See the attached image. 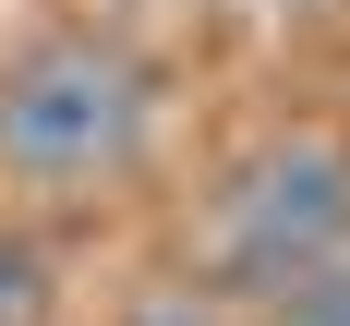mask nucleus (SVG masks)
Here are the masks:
<instances>
[{
	"label": "nucleus",
	"instance_id": "20e7f679",
	"mask_svg": "<svg viewBox=\"0 0 350 326\" xmlns=\"http://www.w3.org/2000/svg\"><path fill=\"white\" fill-rule=\"evenodd\" d=\"M266 326H350V266H326V278L278 290V302H266Z\"/></svg>",
	"mask_w": 350,
	"mask_h": 326
},
{
	"label": "nucleus",
	"instance_id": "39448f33",
	"mask_svg": "<svg viewBox=\"0 0 350 326\" xmlns=\"http://www.w3.org/2000/svg\"><path fill=\"white\" fill-rule=\"evenodd\" d=\"M133 326H217V314H206V290H145Z\"/></svg>",
	"mask_w": 350,
	"mask_h": 326
},
{
	"label": "nucleus",
	"instance_id": "f03ea898",
	"mask_svg": "<svg viewBox=\"0 0 350 326\" xmlns=\"http://www.w3.org/2000/svg\"><path fill=\"white\" fill-rule=\"evenodd\" d=\"M326 266H350V145H326V133L254 145L206 206V290L278 302Z\"/></svg>",
	"mask_w": 350,
	"mask_h": 326
},
{
	"label": "nucleus",
	"instance_id": "7ed1b4c3",
	"mask_svg": "<svg viewBox=\"0 0 350 326\" xmlns=\"http://www.w3.org/2000/svg\"><path fill=\"white\" fill-rule=\"evenodd\" d=\"M36 314H49V266H36V242L0 230V326H36Z\"/></svg>",
	"mask_w": 350,
	"mask_h": 326
},
{
	"label": "nucleus",
	"instance_id": "f257e3e1",
	"mask_svg": "<svg viewBox=\"0 0 350 326\" xmlns=\"http://www.w3.org/2000/svg\"><path fill=\"white\" fill-rule=\"evenodd\" d=\"M145 121H157V85L121 36H25L0 61V169L36 181V193H72V181H109L145 157Z\"/></svg>",
	"mask_w": 350,
	"mask_h": 326
}]
</instances>
